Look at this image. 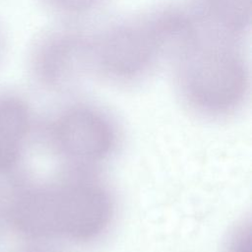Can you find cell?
I'll return each mask as SVG.
<instances>
[{"label": "cell", "instance_id": "cell-7", "mask_svg": "<svg viewBox=\"0 0 252 252\" xmlns=\"http://www.w3.org/2000/svg\"><path fill=\"white\" fill-rule=\"evenodd\" d=\"M194 14L206 27L230 36L242 33L250 23L251 0H195Z\"/></svg>", "mask_w": 252, "mask_h": 252}, {"label": "cell", "instance_id": "cell-2", "mask_svg": "<svg viewBox=\"0 0 252 252\" xmlns=\"http://www.w3.org/2000/svg\"><path fill=\"white\" fill-rule=\"evenodd\" d=\"M229 36L199 24L194 34L173 56L182 98L197 112L228 114L243 102L249 76L243 56Z\"/></svg>", "mask_w": 252, "mask_h": 252}, {"label": "cell", "instance_id": "cell-10", "mask_svg": "<svg viewBox=\"0 0 252 252\" xmlns=\"http://www.w3.org/2000/svg\"><path fill=\"white\" fill-rule=\"evenodd\" d=\"M4 48H5V38H4L3 30L0 26V63H1L3 55H4Z\"/></svg>", "mask_w": 252, "mask_h": 252}, {"label": "cell", "instance_id": "cell-8", "mask_svg": "<svg viewBox=\"0 0 252 252\" xmlns=\"http://www.w3.org/2000/svg\"><path fill=\"white\" fill-rule=\"evenodd\" d=\"M47 8L64 15H80L92 10L100 0H40Z\"/></svg>", "mask_w": 252, "mask_h": 252}, {"label": "cell", "instance_id": "cell-6", "mask_svg": "<svg viewBox=\"0 0 252 252\" xmlns=\"http://www.w3.org/2000/svg\"><path fill=\"white\" fill-rule=\"evenodd\" d=\"M30 124V110L17 94L0 93V170L18 159Z\"/></svg>", "mask_w": 252, "mask_h": 252}, {"label": "cell", "instance_id": "cell-4", "mask_svg": "<svg viewBox=\"0 0 252 252\" xmlns=\"http://www.w3.org/2000/svg\"><path fill=\"white\" fill-rule=\"evenodd\" d=\"M31 76L42 87L62 89L92 71L91 36L50 29L32 43L27 59Z\"/></svg>", "mask_w": 252, "mask_h": 252}, {"label": "cell", "instance_id": "cell-1", "mask_svg": "<svg viewBox=\"0 0 252 252\" xmlns=\"http://www.w3.org/2000/svg\"><path fill=\"white\" fill-rule=\"evenodd\" d=\"M193 13L164 8L117 23L91 36L93 72L116 81L145 74L166 53L172 57L194 32Z\"/></svg>", "mask_w": 252, "mask_h": 252}, {"label": "cell", "instance_id": "cell-3", "mask_svg": "<svg viewBox=\"0 0 252 252\" xmlns=\"http://www.w3.org/2000/svg\"><path fill=\"white\" fill-rule=\"evenodd\" d=\"M113 201L107 189L90 178H71L27 192L16 210L26 233L72 242L97 238L108 227Z\"/></svg>", "mask_w": 252, "mask_h": 252}, {"label": "cell", "instance_id": "cell-5", "mask_svg": "<svg viewBox=\"0 0 252 252\" xmlns=\"http://www.w3.org/2000/svg\"><path fill=\"white\" fill-rule=\"evenodd\" d=\"M52 136L60 154L80 166L104 160L112 153L116 140L106 116L84 105L64 110L54 121Z\"/></svg>", "mask_w": 252, "mask_h": 252}, {"label": "cell", "instance_id": "cell-9", "mask_svg": "<svg viewBox=\"0 0 252 252\" xmlns=\"http://www.w3.org/2000/svg\"><path fill=\"white\" fill-rule=\"evenodd\" d=\"M224 252H251V227L249 221H242L228 235Z\"/></svg>", "mask_w": 252, "mask_h": 252}]
</instances>
